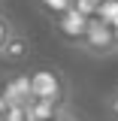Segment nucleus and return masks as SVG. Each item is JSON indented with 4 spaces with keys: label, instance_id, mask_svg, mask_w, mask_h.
Masks as SVG:
<instances>
[{
    "label": "nucleus",
    "instance_id": "f257e3e1",
    "mask_svg": "<svg viewBox=\"0 0 118 121\" xmlns=\"http://www.w3.org/2000/svg\"><path fill=\"white\" fill-rule=\"evenodd\" d=\"M27 85H30L33 100H45V103L58 106V109H67V103H70V85H67L61 70L39 67V70L27 73Z\"/></svg>",
    "mask_w": 118,
    "mask_h": 121
},
{
    "label": "nucleus",
    "instance_id": "f03ea898",
    "mask_svg": "<svg viewBox=\"0 0 118 121\" xmlns=\"http://www.w3.org/2000/svg\"><path fill=\"white\" fill-rule=\"evenodd\" d=\"M79 48L91 55V58H109V55H118V39H115V30L109 27L106 21L100 18H88L85 24V33L79 39Z\"/></svg>",
    "mask_w": 118,
    "mask_h": 121
},
{
    "label": "nucleus",
    "instance_id": "7ed1b4c3",
    "mask_svg": "<svg viewBox=\"0 0 118 121\" xmlns=\"http://www.w3.org/2000/svg\"><path fill=\"white\" fill-rule=\"evenodd\" d=\"M6 106H27L33 97H30V85H27V76H12L6 79V85L0 88Z\"/></svg>",
    "mask_w": 118,
    "mask_h": 121
},
{
    "label": "nucleus",
    "instance_id": "20e7f679",
    "mask_svg": "<svg viewBox=\"0 0 118 121\" xmlns=\"http://www.w3.org/2000/svg\"><path fill=\"white\" fill-rule=\"evenodd\" d=\"M27 55H30V39L24 36V33L12 30L9 39L3 43V48H0V60H6V64H21V60H27Z\"/></svg>",
    "mask_w": 118,
    "mask_h": 121
},
{
    "label": "nucleus",
    "instance_id": "39448f33",
    "mask_svg": "<svg viewBox=\"0 0 118 121\" xmlns=\"http://www.w3.org/2000/svg\"><path fill=\"white\" fill-rule=\"evenodd\" d=\"M85 24H88V15H85V12H79V9H70V12L61 18V30H64V33H70L76 43L82 39V33H85Z\"/></svg>",
    "mask_w": 118,
    "mask_h": 121
},
{
    "label": "nucleus",
    "instance_id": "423d86ee",
    "mask_svg": "<svg viewBox=\"0 0 118 121\" xmlns=\"http://www.w3.org/2000/svg\"><path fill=\"white\" fill-rule=\"evenodd\" d=\"M58 112H61L58 106L45 103V100H30V103H27V118L30 121H52Z\"/></svg>",
    "mask_w": 118,
    "mask_h": 121
},
{
    "label": "nucleus",
    "instance_id": "0eeeda50",
    "mask_svg": "<svg viewBox=\"0 0 118 121\" xmlns=\"http://www.w3.org/2000/svg\"><path fill=\"white\" fill-rule=\"evenodd\" d=\"M0 121H30L27 118V106H6Z\"/></svg>",
    "mask_w": 118,
    "mask_h": 121
},
{
    "label": "nucleus",
    "instance_id": "6e6552de",
    "mask_svg": "<svg viewBox=\"0 0 118 121\" xmlns=\"http://www.w3.org/2000/svg\"><path fill=\"white\" fill-rule=\"evenodd\" d=\"M12 30H15V27H12V21L0 12V48H3V43H6V39H9V33H12Z\"/></svg>",
    "mask_w": 118,
    "mask_h": 121
},
{
    "label": "nucleus",
    "instance_id": "1a4fd4ad",
    "mask_svg": "<svg viewBox=\"0 0 118 121\" xmlns=\"http://www.w3.org/2000/svg\"><path fill=\"white\" fill-rule=\"evenodd\" d=\"M52 121H79V118H76L73 112H70V106H67V109H61V112H58V115H55Z\"/></svg>",
    "mask_w": 118,
    "mask_h": 121
},
{
    "label": "nucleus",
    "instance_id": "9d476101",
    "mask_svg": "<svg viewBox=\"0 0 118 121\" xmlns=\"http://www.w3.org/2000/svg\"><path fill=\"white\" fill-rule=\"evenodd\" d=\"M112 112H115V115H118V97H115V100H112Z\"/></svg>",
    "mask_w": 118,
    "mask_h": 121
}]
</instances>
